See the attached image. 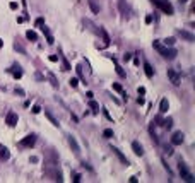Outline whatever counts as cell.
I'll return each mask as SVG.
<instances>
[{"label": "cell", "instance_id": "6da1fadb", "mask_svg": "<svg viewBox=\"0 0 195 183\" xmlns=\"http://www.w3.org/2000/svg\"><path fill=\"white\" fill-rule=\"evenodd\" d=\"M152 46H154V50H156L163 58H166V60H173V58H176V55H178V51H176L173 46L168 48L166 45H163V43L158 41V40L152 41Z\"/></svg>", "mask_w": 195, "mask_h": 183}, {"label": "cell", "instance_id": "7a4b0ae2", "mask_svg": "<svg viewBox=\"0 0 195 183\" xmlns=\"http://www.w3.org/2000/svg\"><path fill=\"white\" fill-rule=\"evenodd\" d=\"M154 5L158 7V9H161L164 14H168V15H173L174 14V9H173V5L168 2V0H151Z\"/></svg>", "mask_w": 195, "mask_h": 183}, {"label": "cell", "instance_id": "3957f363", "mask_svg": "<svg viewBox=\"0 0 195 183\" xmlns=\"http://www.w3.org/2000/svg\"><path fill=\"white\" fill-rule=\"evenodd\" d=\"M178 170H180V175H181V178H183L185 182H188V183L195 182V176L190 173V171H188L187 164L183 163V161H180V164H178Z\"/></svg>", "mask_w": 195, "mask_h": 183}, {"label": "cell", "instance_id": "277c9868", "mask_svg": "<svg viewBox=\"0 0 195 183\" xmlns=\"http://www.w3.org/2000/svg\"><path fill=\"white\" fill-rule=\"evenodd\" d=\"M36 139H38L36 134H29V135H26L21 142H19V146H21V147H33L36 144Z\"/></svg>", "mask_w": 195, "mask_h": 183}, {"label": "cell", "instance_id": "5b68a950", "mask_svg": "<svg viewBox=\"0 0 195 183\" xmlns=\"http://www.w3.org/2000/svg\"><path fill=\"white\" fill-rule=\"evenodd\" d=\"M168 79L171 81V84L173 86H180V81H181V77H180V74L176 72V70H173V68H168Z\"/></svg>", "mask_w": 195, "mask_h": 183}, {"label": "cell", "instance_id": "8992f818", "mask_svg": "<svg viewBox=\"0 0 195 183\" xmlns=\"http://www.w3.org/2000/svg\"><path fill=\"white\" fill-rule=\"evenodd\" d=\"M67 142H69L70 149L74 151V154H76V156H79V154H81V147H79V144H77L76 137H74V135H67Z\"/></svg>", "mask_w": 195, "mask_h": 183}, {"label": "cell", "instance_id": "52a82bcc", "mask_svg": "<svg viewBox=\"0 0 195 183\" xmlns=\"http://www.w3.org/2000/svg\"><path fill=\"white\" fill-rule=\"evenodd\" d=\"M17 122H19V116H17V113H14V111H9L7 116H5V123H7L9 127H15V125H17Z\"/></svg>", "mask_w": 195, "mask_h": 183}, {"label": "cell", "instance_id": "ba28073f", "mask_svg": "<svg viewBox=\"0 0 195 183\" xmlns=\"http://www.w3.org/2000/svg\"><path fill=\"white\" fill-rule=\"evenodd\" d=\"M7 72H10L14 79H21V77H22V68H21V65H17V63L12 65L10 68H7Z\"/></svg>", "mask_w": 195, "mask_h": 183}, {"label": "cell", "instance_id": "9c48e42d", "mask_svg": "<svg viewBox=\"0 0 195 183\" xmlns=\"http://www.w3.org/2000/svg\"><path fill=\"white\" fill-rule=\"evenodd\" d=\"M176 34L180 36L181 40H185V41H190V43H192V41H195V36H194V34L188 33V31H185V29H178V31H176Z\"/></svg>", "mask_w": 195, "mask_h": 183}, {"label": "cell", "instance_id": "30bf717a", "mask_svg": "<svg viewBox=\"0 0 195 183\" xmlns=\"http://www.w3.org/2000/svg\"><path fill=\"white\" fill-rule=\"evenodd\" d=\"M183 140H185L183 132H174L173 135H171V144L173 146H180V144H183Z\"/></svg>", "mask_w": 195, "mask_h": 183}, {"label": "cell", "instance_id": "8fae6325", "mask_svg": "<svg viewBox=\"0 0 195 183\" xmlns=\"http://www.w3.org/2000/svg\"><path fill=\"white\" fill-rule=\"evenodd\" d=\"M118 9H120V12L123 14L125 17H128V15H130V7L127 5L125 0H118Z\"/></svg>", "mask_w": 195, "mask_h": 183}, {"label": "cell", "instance_id": "7c38bea8", "mask_svg": "<svg viewBox=\"0 0 195 183\" xmlns=\"http://www.w3.org/2000/svg\"><path fill=\"white\" fill-rule=\"evenodd\" d=\"M41 31H43V34L46 36V41H48V45H53V43H55V40H53V34H51V31H50V29L45 26V24L41 26Z\"/></svg>", "mask_w": 195, "mask_h": 183}, {"label": "cell", "instance_id": "4fadbf2b", "mask_svg": "<svg viewBox=\"0 0 195 183\" xmlns=\"http://www.w3.org/2000/svg\"><path fill=\"white\" fill-rule=\"evenodd\" d=\"M132 151L137 154V156H144V147H142L137 140H133L132 142Z\"/></svg>", "mask_w": 195, "mask_h": 183}, {"label": "cell", "instance_id": "5bb4252c", "mask_svg": "<svg viewBox=\"0 0 195 183\" xmlns=\"http://www.w3.org/2000/svg\"><path fill=\"white\" fill-rule=\"evenodd\" d=\"M111 151H113V154H115V156L118 157V159H120V161H122L123 164H127V166L130 164V163H128V159H127V157L123 156V154H122V151H120V149H117V147H113Z\"/></svg>", "mask_w": 195, "mask_h": 183}, {"label": "cell", "instance_id": "9a60e30c", "mask_svg": "<svg viewBox=\"0 0 195 183\" xmlns=\"http://www.w3.org/2000/svg\"><path fill=\"white\" fill-rule=\"evenodd\" d=\"M45 115H46V118L50 120V123L53 125V127H60V123H58V120H56L55 116L51 115V111H48V110H45Z\"/></svg>", "mask_w": 195, "mask_h": 183}, {"label": "cell", "instance_id": "2e32d148", "mask_svg": "<svg viewBox=\"0 0 195 183\" xmlns=\"http://www.w3.org/2000/svg\"><path fill=\"white\" fill-rule=\"evenodd\" d=\"M84 26H87V29H89V31H92V33L99 34V27L94 26V24H92V22H91L89 19H84Z\"/></svg>", "mask_w": 195, "mask_h": 183}, {"label": "cell", "instance_id": "e0dca14e", "mask_svg": "<svg viewBox=\"0 0 195 183\" xmlns=\"http://www.w3.org/2000/svg\"><path fill=\"white\" fill-rule=\"evenodd\" d=\"M76 70H77V75H79V79H81L84 84H87V79H86V74H84L82 65H81V63H79V65H76Z\"/></svg>", "mask_w": 195, "mask_h": 183}, {"label": "cell", "instance_id": "ac0fdd59", "mask_svg": "<svg viewBox=\"0 0 195 183\" xmlns=\"http://www.w3.org/2000/svg\"><path fill=\"white\" fill-rule=\"evenodd\" d=\"M9 157H10V152L5 146H0V159H4V161H7Z\"/></svg>", "mask_w": 195, "mask_h": 183}, {"label": "cell", "instance_id": "d6986e66", "mask_svg": "<svg viewBox=\"0 0 195 183\" xmlns=\"http://www.w3.org/2000/svg\"><path fill=\"white\" fill-rule=\"evenodd\" d=\"M110 58H111V60H113V63H115V68H117V74H118L120 77H125V70H123V68L120 67V63L117 62V58H115V57H110Z\"/></svg>", "mask_w": 195, "mask_h": 183}, {"label": "cell", "instance_id": "ffe728a7", "mask_svg": "<svg viewBox=\"0 0 195 183\" xmlns=\"http://www.w3.org/2000/svg\"><path fill=\"white\" fill-rule=\"evenodd\" d=\"M87 4H89L91 7V10L94 14H99V10H101V7H99V4H98L96 0H87Z\"/></svg>", "mask_w": 195, "mask_h": 183}, {"label": "cell", "instance_id": "44dd1931", "mask_svg": "<svg viewBox=\"0 0 195 183\" xmlns=\"http://www.w3.org/2000/svg\"><path fill=\"white\" fill-rule=\"evenodd\" d=\"M144 72H146V75L149 77V79L154 75V68L151 67V63H149V62H144Z\"/></svg>", "mask_w": 195, "mask_h": 183}, {"label": "cell", "instance_id": "7402d4cb", "mask_svg": "<svg viewBox=\"0 0 195 183\" xmlns=\"http://www.w3.org/2000/svg\"><path fill=\"white\" fill-rule=\"evenodd\" d=\"M168 110H169V103H168L166 98H163V99H161V104H159V111L161 113H168Z\"/></svg>", "mask_w": 195, "mask_h": 183}, {"label": "cell", "instance_id": "603a6c76", "mask_svg": "<svg viewBox=\"0 0 195 183\" xmlns=\"http://www.w3.org/2000/svg\"><path fill=\"white\" fill-rule=\"evenodd\" d=\"M99 34H101V36H103V41H105V46H108V45H110V36H108V33H106L105 29H103V27H99Z\"/></svg>", "mask_w": 195, "mask_h": 183}, {"label": "cell", "instance_id": "cb8c5ba5", "mask_svg": "<svg viewBox=\"0 0 195 183\" xmlns=\"http://www.w3.org/2000/svg\"><path fill=\"white\" fill-rule=\"evenodd\" d=\"M89 108L92 110V113H94V115H96L98 111H99V104H98V103L94 101L92 98H91V99H89Z\"/></svg>", "mask_w": 195, "mask_h": 183}, {"label": "cell", "instance_id": "d4e9b609", "mask_svg": "<svg viewBox=\"0 0 195 183\" xmlns=\"http://www.w3.org/2000/svg\"><path fill=\"white\" fill-rule=\"evenodd\" d=\"M26 38H28L29 41H38V34L29 29V31H26Z\"/></svg>", "mask_w": 195, "mask_h": 183}, {"label": "cell", "instance_id": "484cf974", "mask_svg": "<svg viewBox=\"0 0 195 183\" xmlns=\"http://www.w3.org/2000/svg\"><path fill=\"white\" fill-rule=\"evenodd\" d=\"M46 75H48V79H50V82H51V86H53L55 89L58 87V81H56V77L53 75V72H48Z\"/></svg>", "mask_w": 195, "mask_h": 183}, {"label": "cell", "instance_id": "4316f807", "mask_svg": "<svg viewBox=\"0 0 195 183\" xmlns=\"http://www.w3.org/2000/svg\"><path fill=\"white\" fill-rule=\"evenodd\" d=\"M161 125H163L166 130H169L171 127H173V118H166V120H163V122H161Z\"/></svg>", "mask_w": 195, "mask_h": 183}, {"label": "cell", "instance_id": "83f0119b", "mask_svg": "<svg viewBox=\"0 0 195 183\" xmlns=\"http://www.w3.org/2000/svg\"><path fill=\"white\" fill-rule=\"evenodd\" d=\"M14 50L15 51H19V53H22V55H26V48L22 46L21 43H17V41L14 43Z\"/></svg>", "mask_w": 195, "mask_h": 183}, {"label": "cell", "instance_id": "f1b7e54d", "mask_svg": "<svg viewBox=\"0 0 195 183\" xmlns=\"http://www.w3.org/2000/svg\"><path fill=\"white\" fill-rule=\"evenodd\" d=\"M60 58H62V65H63V68H62V70H70V63L67 62V58H65L63 55H60Z\"/></svg>", "mask_w": 195, "mask_h": 183}, {"label": "cell", "instance_id": "f546056e", "mask_svg": "<svg viewBox=\"0 0 195 183\" xmlns=\"http://www.w3.org/2000/svg\"><path fill=\"white\" fill-rule=\"evenodd\" d=\"M174 41H176V40H174L173 36H169V38H166V40L163 41V45H166V46H173Z\"/></svg>", "mask_w": 195, "mask_h": 183}, {"label": "cell", "instance_id": "4dcf8cb0", "mask_svg": "<svg viewBox=\"0 0 195 183\" xmlns=\"http://www.w3.org/2000/svg\"><path fill=\"white\" fill-rule=\"evenodd\" d=\"M149 132H151V135H152L154 142H158V135H156V130H154V122L151 123V127H149Z\"/></svg>", "mask_w": 195, "mask_h": 183}, {"label": "cell", "instance_id": "1f68e13d", "mask_svg": "<svg viewBox=\"0 0 195 183\" xmlns=\"http://www.w3.org/2000/svg\"><path fill=\"white\" fill-rule=\"evenodd\" d=\"M113 91H117V93H120V94H122V93H123V87L120 86L118 82H113Z\"/></svg>", "mask_w": 195, "mask_h": 183}, {"label": "cell", "instance_id": "d6a6232c", "mask_svg": "<svg viewBox=\"0 0 195 183\" xmlns=\"http://www.w3.org/2000/svg\"><path fill=\"white\" fill-rule=\"evenodd\" d=\"M103 137H105V139H111V137H113V130L111 129H106L105 132H103Z\"/></svg>", "mask_w": 195, "mask_h": 183}, {"label": "cell", "instance_id": "836d02e7", "mask_svg": "<svg viewBox=\"0 0 195 183\" xmlns=\"http://www.w3.org/2000/svg\"><path fill=\"white\" fill-rule=\"evenodd\" d=\"M69 84H70V87H77V86H79V81H77L76 77H72L69 81Z\"/></svg>", "mask_w": 195, "mask_h": 183}, {"label": "cell", "instance_id": "e575fe53", "mask_svg": "<svg viewBox=\"0 0 195 183\" xmlns=\"http://www.w3.org/2000/svg\"><path fill=\"white\" fill-rule=\"evenodd\" d=\"M34 24H36V26H38V27H41L43 24H45V19H43V17H38V19L34 21Z\"/></svg>", "mask_w": 195, "mask_h": 183}, {"label": "cell", "instance_id": "d590c367", "mask_svg": "<svg viewBox=\"0 0 195 183\" xmlns=\"http://www.w3.org/2000/svg\"><path fill=\"white\" fill-rule=\"evenodd\" d=\"M164 152H166L168 156H171V154H173V147H171V146H166V147H164Z\"/></svg>", "mask_w": 195, "mask_h": 183}, {"label": "cell", "instance_id": "8d00e7d4", "mask_svg": "<svg viewBox=\"0 0 195 183\" xmlns=\"http://www.w3.org/2000/svg\"><path fill=\"white\" fill-rule=\"evenodd\" d=\"M40 111H41V106H40V104H34V106H33V113H34V115H38Z\"/></svg>", "mask_w": 195, "mask_h": 183}, {"label": "cell", "instance_id": "74e56055", "mask_svg": "<svg viewBox=\"0 0 195 183\" xmlns=\"http://www.w3.org/2000/svg\"><path fill=\"white\" fill-rule=\"evenodd\" d=\"M9 7H10V10H17V2H10V4H9Z\"/></svg>", "mask_w": 195, "mask_h": 183}, {"label": "cell", "instance_id": "f35d334b", "mask_svg": "<svg viewBox=\"0 0 195 183\" xmlns=\"http://www.w3.org/2000/svg\"><path fill=\"white\" fill-rule=\"evenodd\" d=\"M81 178H82V176H81L79 173H74V183H79V182H81Z\"/></svg>", "mask_w": 195, "mask_h": 183}, {"label": "cell", "instance_id": "ab89813d", "mask_svg": "<svg viewBox=\"0 0 195 183\" xmlns=\"http://www.w3.org/2000/svg\"><path fill=\"white\" fill-rule=\"evenodd\" d=\"M137 93H139V96H144V94H146V87H142V86H140V87L137 89Z\"/></svg>", "mask_w": 195, "mask_h": 183}, {"label": "cell", "instance_id": "60d3db41", "mask_svg": "<svg viewBox=\"0 0 195 183\" xmlns=\"http://www.w3.org/2000/svg\"><path fill=\"white\" fill-rule=\"evenodd\" d=\"M15 94H19V96H24V89H21V87H15Z\"/></svg>", "mask_w": 195, "mask_h": 183}, {"label": "cell", "instance_id": "b9f144b4", "mask_svg": "<svg viewBox=\"0 0 195 183\" xmlns=\"http://www.w3.org/2000/svg\"><path fill=\"white\" fill-rule=\"evenodd\" d=\"M48 60H50V62H58V57H56V55H50Z\"/></svg>", "mask_w": 195, "mask_h": 183}, {"label": "cell", "instance_id": "7bdbcfd3", "mask_svg": "<svg viewBox=\"0 0 195 183\" xmlns=\"http://www.w3.org/2000/svg\"><path fill=\"white\" fill-rule=\"evenodd\" d=\"M130 58H132V53H125V55H123V60H125V62H128Z\"/></svg>", "mask_w": 195, "mask_h": 183}, {"label": "cell", "instance_id": "ee69618b", "mask_svg": "<svg viewBox=\"0 0 195 183\" xmlns=\"http://www.w3.org/2000/svg\"><path fill=\"white\" fill-rule=\"evenodd\" d=\"M34 77H36V81H43V75L40 74V72H36V74H34Z\"/></svg>", "mask_w": 195, "mask_h": 183}, {"label": "cell", "instance_id": "f6af8a7d", "mask_svg": "<svg viewBox=\"0 0 195 183\" xmlns=\"http://www.w3.org/2000/svg\"><path fill=\"white\" fill-rule=\"evenodd\" d=\"M152 22V15H147L146 17V24H151Z\"/></svg>", "mask_w": 195, "mask_h": 183}, {"label": "cell", "instance_id": "bcb514c9", "mask_svg": "<svg viewBox=\"0 0 195 183\" xmlns=\"http://www.w3.org/2000/svg\"><path fill=\"white\" fill-rule=\"evenodd\" d=\"M137 103H139V104H144V103H146V99H144L142 96H139V99H137Z\"/></svg>", "mask_w": 195, "mask_h": 183}, {"label": "cell", "instance_id": "7dc6e473", "mask_svg": "<svg viewBox=\"0 0 195 183\" xmlns=\"http://www.w3.org/2000/svg\"><path fill=\"white\" fill-rule=\"evenodd\" d=\"M29 161H31V163H38V157H36V156H33L31 159H29Z\"/></svg>", "mask_w": 195, "mask_h": 183}, {"label": "cell", "instance_id": "c3c4849f", "mask_svg": "<svg viewBox=\"0 0 195 183\" xmlns=\"http://www.w3.org/2000/svg\"><path fill=\"white\" fill-rule=\"evenodd\" d=\"M22 7H24V9L28 7V0H22Z\"/></svg>", "mask_w": 195, "mask_h": 183}, {"label": "cell", "instance_id": "681fc988", "mask_svg": "<svg viewBox=\"0 0 195 183\" xmlns=\"http://www.w3.org/2000/svg\"><path fill=\"white\" fill-rule=\"evenodd\" d=\"M4 46V40H2V38H0V48Z\"/></svg>", "mask_w": 195, "mask_h": 183}, {"label": "cell", "instance_id": "f907efd6", "mask_svg": "<svg viewBox=\"0 0 195 183\" xmlns=\"http://www.w3.org/2000/svg\"><path fill=\"white\" fill-rule=\"evenodd\" d=\"M185 2H187V0H180V4H185Z\"/></svg>", "mask_w": 195, "mask_h": 183}]
</instances>
